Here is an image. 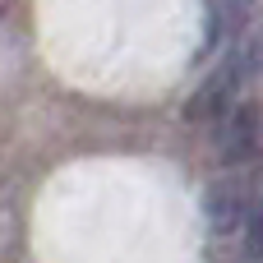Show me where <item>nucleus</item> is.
<instances>
[{
  "mask_svg": "<svg viewBox=\"0 0 263 263\" xmlns=\"http://www.w3.org/2000/svg\"><path fill=\"white\" fill-rule=\"evenodd\" d=\"M240 236H245V254L263 259V199H259V203H250V213H245V227H240Z\"/></svg>",
  "mask_w": 263,
  "mask_h": 263,
  "instance_id": "obj_4",
  "label": "nucleus"
},
{
  "mask_svg": "<svg viewBox=\"0 0 263 263\" xmlns=\"http://www.w3.org/2000/svg\"><path fill=\"white\" fill-rule=\"evenodd\" d=\"M245 213H250V194L236 176H222L208 185L203 194V217H208V231L213 236H240L245 227Z\"/></svg>",
  "mask_w": 263,
  "mask_h": 263,
  "instance_id": "obj_1",
  "label": "nucleus"
},
{
  "mask_svg": "<svg viewBox=\"0 0 263 263\" xmlns=\"http://www.w3.org/2000/svg\"><path fill=\"white\" fill-rule=\"evenodd\" d=\"M217 153H222V162H236V166L259 153V111H254V106H231V111L222 116Z\"/></svg>",
  "mask_w": 263,
  "mask_h": 263,
  "instance_id": "obj_3",
  "label": "nucleus"
},
{
  "mask_svg": "<svg viewBox=\"0 0 263 263\" xmlns=\"http://www.w3.org/2000/svg\"><path fill=\"white\" fill-rule=\"evenodd\" d=\"M236 88H240V60H227L222 69H213L199 83V92L190 97L185 116L190 120H222L231 111V102H236Z\"/></svg>",
  "mask_w": 263,
  "mask_h": 263,
  "instance_id": "obj_2",
  "label": "nucleus"
}]
</instances>
